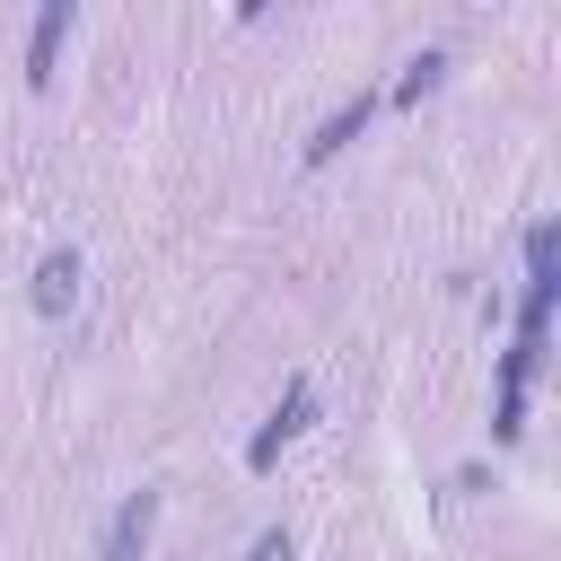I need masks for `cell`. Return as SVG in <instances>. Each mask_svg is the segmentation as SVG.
<instances>
[{"label":"cell","mask_w":561,"mask_h":561,"mask_svg":"<svg viewBox=\"0 0 561 561\" xmlns=\"http://www.w3.org/2000/svg\"><path fill=\"white\" fill-rule=\"evenodd\" d=\"M526 289L561 298V228H552V219H535V228H526Z\"/></svg>","instance_id":"obj_6"},{"label":"cell","mask_w":561,"mask_h":561,"mask_svg":"<svg viewBox=\"0 0 561 561\" xmlns=\"http://www.w3.org/2000/svg\"><path fill=\"white\" fill-rule=\"evenodd\" d=\"M70 26H79L70 0H44V9H35V26H26V88H53V61H61Z\"/></svg>","instance_id":"obj_4"},{"label":"cell","mask_w":561,"mask_h":561,"mask_svg":"<svg viewBox=\"0 0 561 561\" xmlns=\"http://www.w3.org/2000/svg\"><path fill=\"white\" fill-rule=\"evenodd\" d=\"M438 79H447V53H412V61H403V79H394V105L438 96Z\"/></svg>","instance_id":"obj_7"},{"label":"cell","mask_w":561,"mask_h":561,"mask_svg":"<svg viewBox=\"0 0 561 561\" xmlns=\"http://www.w3.org/2000/svg\"><path fill=\"white\" fill-rule=\"evenodd\" d=\"M79 280H88L79 245H53V254L35 263V280H26V307H35V316H70V307H79Z\"/></svg>","instance_id":"obj_3"},{"label":"cell","mask_w":561,"mask_h":561,"mask_svg":"<svg viewBox=\"0 0 561 561\" xmlns=\"http://www.w3.org/2000/svg\"><path fill=\"white\" fill-rule=\"evenodd\" d=\"M368 114H377V96H351V105H333V114L316 123V140H307L298 158H307V167H333V158H342V149H351L359 131H368Z\"/></svg>","instance_id":"obj_5"},{"label":"cell","mask_w":561,"mask_h":561,"mask_svg":"<svg viewBox=\"0 0 561 561\" xmlns=\"http://www.w3.org/2000/svg\"><path fill=\"white\" fill-rule=\"evenodd\" d=\"M149 535H158V491L140 482V491H123V500H114V517H105V543H96V561H140V552H149Z\"/></svg>","instance_id":"obj_2"},{"label":"cell","mask_w":561,"mask_h":561,"mask_svg":"<svg viewBox=\"0 0 561 561\" xmlns=\"http://www.w3.org/2000/svg\"><path fill=\"white\" fill-rule=\"evenodd\" d=\"M245 561H289V526H263V535H254V552H245Z\"/></svg>","instance_id":"obj_8"},{"label":"cell","mask_w":561,"mask_h":561,"mask_svg":"<svg viewBox=\"0 0 561 561\" xmlns=\"http://www.w3.org/2000/svg\"><path fill=\"white\" fill-rule=\"evenodd\" d=\"M307 421H316V386H307V377H289V386H280V403H272V421L245 438V473H272V465H280V447H289Z\"/></svg>","instance_id":"obj_1"}]
</instances>
